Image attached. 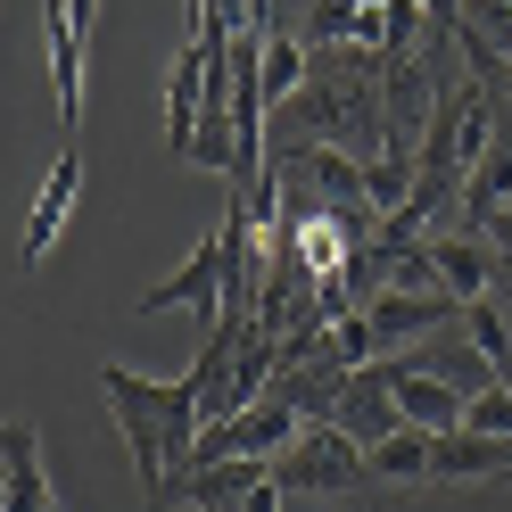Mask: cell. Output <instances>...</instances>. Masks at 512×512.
<instances>
[{
	"label": "cell",
	"instance_id": "6da1fadb",
	"mask_svg": "<svg viewBox=\"0 0 512 512\" xmlns=\"http://www.w3.org/2000/svg\"><path fill=\"white\" fill-rule=\"evenodd\" d=\"M100 397L124 422V446H133V471H141V496L149 504H174V479L190 471V446H199L207 413L190 380H141L124 364H100Z\"/></svg>",
	"mask_w": 512,
	"mask_h": 512
},
{
	"label": "cell",
	"instance_id": "7a4b0ae2",
	"mask_svg": "<svg viewBox=\"0 0 512 512\" xmlns=\"http://www.w3.org/2000/svg\"><path fill=\"white\" fill-rule=\"evenodd\" d=\"M281 488H298V496H339V488H364L372 463H364V446L347 438L339 422H306L281 455H265Z\"/></svg>",
	"mask_w": 512,
	"mask_h": 512
},
{
	"label": "cell",
	"instance_id": "3957f363",
	"mask_svg": "<svg viewBox=\"0 0 512 512\" xmlns=\"http://www.w3.org/2000/svg\"><path fill=\"white\" fill-rule=\"evenodd\" d=\"M331 422L356 438V446H380V438H397L405 430V413H397V364H356L347 372V389H339V413Z\"/></svg>",
	"mask_w": 512,
	"mask_h": 512
},
{
	"label": "cell",
	"instance_id": "277c9868",
	"mask_svg": "<svg viewBox=\"0 0 512 512\" xmlns=\"http://www.w3.org/2000/svg\"><path fill=\"white\" fill-rule=\"evenodd\" d=\"M364 314V331H372V356L380 347H397V339H422V331H446V323H463V298H446V290H380Z\"/></svg>",
	"mask_w": 512,
	"mask_h": 512
},
{
	"label": "cell",
	"instance_id": "5b68a950",
	"mask_svg": "<svg viewBox=\"0 0 512 512\" xmlns=\"http://www.w3.org/2000/svg\"><path fill=\"white\" fill-rule=\"evenodd\" d=\"M166 306H199L207 323L223 314V232H207L166 281H157V290H141V314H166Z\"/></svg>",
	"mask_w": 512,
	"mask_h": 512
},
{
	"label": "cell",
	"instance_id": "8992f818",
	"mask_svg": "<svg viewBox=\"0 0 512 512\" xmlns=\"http://www.w3.org/2000/svg\"><path fill=\"white\" fill-rule=\"evenodd\" d=\"M422 265H430V290H446V298H488L496 290V256L479 248V240H463V232H422Z\"/></svg>",
	"mask_w": 512,
	"mask_h": 512
},
{
	"label": "cell",
	"instance_id": "52a82bcc",
	"mask_svg": "<svg viewBox=\"0 0 512 512\" xmlns=\"http://www.w3.org/2000/svg\"><path fill=\"white\" fill-rule=\"evenodd\" d=\"M75 190H83V141H67V149H58V166H50V182H42V199H34V215H25V240H17V256H25V265H42V256H50V240L67 232Z\"/></svg>",
	"mask_w": 512,
	"mask_h": 512
},
{
	"label": "cell",
	"instance_id": "ba28073f",
	"mask_svg": "<svg viewBox=\"0 0 512 512\" xmlns=\"http://www.w3.org/2000/svg\"><path fill=\"white\" fill-rule=\"evenodd\" d=\"M463 405H471V397H463L446 372H430L422 356H413V364H397V413H405L413 430H430V438L463 430Z\"/></svg>",
	"mask_w": 512,
	"mask_h": 512
},
{
	"label": "cell",
	"instance_id": "9c48e42d",
	"mask_svg": "<svg viewBox=\"0 0 512 512\" xmlns=\"http://www.w3.org/2000/svg\"><path fill=\"white\" fill-rule=\"evenodd\" d=\"M504 471H512V438H488V430L430 438V479H504Z\"/></svg>",
	"mask_w": 512,
	"mask_h": 512
},
{
	"label": "cell",
	"instance_id": "30bf717a",
	"mask_svg": "<svg viewBox=\"0 0 512 512\" xmlns=\"http://www.w3.org/2000/svg\"><path fill=\"white\" fill-rule=\"evenodd\" d=\"M256 75H265V100L273 108L298 100V91H306V42L281 34V25H265V67H256Z\"/></svg>",
	"mask_w": 512,
	"mask_h": 512
},
{
	"label": "cell",
	"instance_id": "8fae6325",
	"mask_svg": "<svg viewBox=\"0 0 512 512\" xmlns=\"http://www.w3.org/2000/svg\"><path fill=\"white\" fill-rule=\"evenodd\" d=\"M364 463H372V479H430V430H413V422H405L397 438H380Z\"/></svg>",
	"mask_w": 512,
	"mask_h": 512
},
{
	"label": "cell",
	"instance_id": "7c38bea8",
	"mask_svg": "<svg viewBox=\"0 0 512 512\" xmlns=\"http://www.w3.org/2000/svg\"><path fill=\"white\" fill-rule=\"evenodd\" d=\"M463 430L512 438V389H504V380H488V389H471V405H463Z\"/></svg>",
	"mask_w": 512,
	"mask_h": 512
},
{
	"label": "cell",
	"instance_id": "4fadbf2b",
	"mask_svg": "<svg viewBox=\"0 0 512 512\" xmlns=\"http://www.w3.org/2000/svg\"><path fill=\"white\" fill-rule=\"evenodd\" d=\"M207 512H290V488H281V479H256L248 496H223V504H207Z\"/></svg>",
	"mask_w": 512,
	"mask_h": 512
},
{
	"label": "cell",
	"instance_id": "5bb4252c",
	"mask_svg": "<svg viewBox=\"0 0 512 512\" xmlns=\"http://www.w3.org/2000/svg\"><path fill=\"white\" fill-rule=\"evenodd\" d=\"M488 240H496V256H504V273H512V207H504V215L488 223Z\"/></svg>",
	"mask_w": 512,
	"mask_h": 512
},
{
	"label": "cell",
	"instance_id": "9a60e30c",
	"mask_svg": "<svg viewBox=\"0 0 512 512\" xmlns=\"http://www.w3.org/2000/svg\"><path fill=\"white\" fill-rule=\"evenodd\" d=\"M199 9H207V0H182V17H190V25H199Z\"/></svg>",
	"mask_w": 512,
	"mask_h": 512
}]
</instances>
